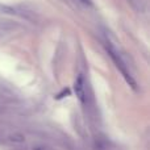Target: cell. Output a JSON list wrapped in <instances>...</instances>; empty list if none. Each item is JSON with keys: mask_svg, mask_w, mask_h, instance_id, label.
Instances as JSON below:
<instances>
[{"mask_svg": "<svg viewBox=\"0 0 150 150\" xmlns=\"http://www.w3.org/2000/svg\"><path fill=\"white\" fill-rule=\"evenodd\" d=\"M105 47H107V52H108L109 57L112 58V61L115 62V65H116V67L120 70V73L122 74V76L125 78V80H127V83L130 86V87L136 88V86H137V83H136V80L133 79L132 74H130V71L128 70V65L127 62L124 61V58L121 57V54H120V52L116 49V47L113 46V45L111 44V42H105Z\"/></svg>", "mask_w": 150, "mask_h": 150, "instance_id": "obj_1", "label": "cell"}, {"mask_svg": "<svg viewBox=\"0 0 150 150\" xmlns=\"http://www.w3.org/2000/svg\"><path fill=\"white\" fill-rule=\"evenodd\" d=\"M74 91H75V95L78 96V99L84 104L86 100H87V91H86V82H84L83 75H79L76 78L75 84H74Z\"/></svg>", "mask_w": 150, "mask_h": 150, "instance_id": "obj_2", "label": "cell"}, {"mask_svg": "<svg viewBox=\"0 0 150 150\" xmlns=\"http://www.w3.org/2000/svg\"><path fill=\"white\" fill-rule=\"evenodd\" d=\"M79 3H82V4H84V5H91L92 4V0H78Z\"/></svg>", "mask_w": 150, "mask_h": 150, "instance_id": "obj_3", "label": "cell"}]
</instances>
